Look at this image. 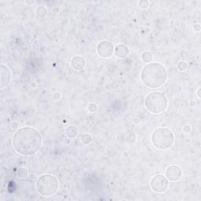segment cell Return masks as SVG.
<instances>
[{
    "mask_svg": "<svg viewBox=\"0 0 201 201\" xmlns=\"http://www.w3.org/2000/svg\"><path fill=\"white\" fill-rule=\"evenodd\" d=\"M152 145L159 150H166L173 146L174 134L168 127H160L155 129L151 134Z\"/></svg>",
    "mask_w": 201,
    "mask_h": 201,
    "instance_id": "obj_3",
    "label": "cell"
},
{
    "mask_svg": "<svg viewBox=\"0 0 201 201\" xmlns=\"http://www.w3.org/2000/svg\"><path fill=\"white\" fill-rule=\"evenodd\" d=\"M60 183L54 175L45 174L39 176L36 181V188L39 193L45 197L54 196L59 190Z\"/></svg>",
    "mask_w": 201,
    "mask_h": 201,
    "instance_id": "obj_4",
    "label": "cell"
},
{
    "mask_svg": "<svg viewBox=\"0 0 201 201\" xmlns=\"http://www.w3.org/2000/svg\"><path fill=\"white\" fill-rule=\"evenodd\" d=\"M80 140H81L82 143L86 145H88L93 141V138L92 136L88 133H84L80 137Z\"/></svg>",
    "mask_w": 201,
    "mask_h": 201,
    "instance_id": "obj_14",
    "label": "cell"
},
{
    "mask_svg": "<svg viewBox=\"0 0 201 201\" xmlns=\"http://www.w3.org/2000/svg\"><path fill=\"white\" fill-rule=\"evenodd\" d=\"M187 68H188V65H187L186 62L184 61H178V64H177V69H178V70L180 71V72H184V71L186 70Z\"/></svg>",
    "mask_w": 201,
    "mask_h": 201,
    "instance_id": "obj_18",
    "label": "cell"
},
{
    "mask_svg": "<svg viewBox=\"0 0 201 201\" xmlns=\"http://www.w3.org/2000/svg\"><path fill=\"white\" fill-rule=\"evenodd\" d=\"M47 15V9L43 6H39L36 9V16L39 18H43Z\"/></svg>",
    "mask_w": 201,
    "mask_h": 201,
    "instance_id": "obj_16",
    "label": "cell"
},
{
    "mask_svg": "<svg viewBox=\"0 0 201 201\" xmlns=\"http://www.w3.org/2000/svg\"><path fill=\"white\" fill-rule=\"evenodd\" d=\"M98 105L97 104H95L94 102H91V103L88 104L87 105V109L91 113H94V112H96L97 110H98Z\"/></svg>",
    "mask_w": 201,
    "mask_h": 201,
    "instance_id": "obj_19",
    "label": "cell"
},
{
    "mask_svg": "<svg viewBox=\"0 0 201 201\" xmlns=\"http://www.w3.org/2000/svg\"><path fill=\"white\" fill-rule=\"evenodd\" d=\"M130 54V49L127 45L124 44H119L115 47L114 54L117 58L123 59L126 58Z\"/></svg>",
    "mask_w": 201,
    "mask_h": 201,
    "instance_id": "obj_11",
    "label": "cell"
},
{
    "mask_svg": "<svg viewBox=\"0 0 201 201\" xmlns=\"http://www.w3.org/2000/svg\"><path fill=\"white\" fill-rule=\"evenodd\" d=\"M12 80V73L7 66L2 64L0 67V88L4 89L10 84Z\"/></svg>",
    "mask_w": 201,
    "mask_h": 201,
    "instance_id": "obj_9",
    "label": "cell"
},
{
    "mask_svg": "<svg viewBox=\"0 0 201 201\" xmlns=\"http://www.w3.org/2000/svg\"><path fill=\"white\" fill-rule=\"evenodd\" d=\"M61 95L60 93L58 92H56L53 94V98L54 100H59L61 98Z\"/></svg>",
    "mask_w": 201,
    "mask_h": 201,
    "instance_id": "obj_22",
    "label": "cell"
},
{
    "mask_svg": "<svg viewBox=\"0 0 201 201\" xmlns=\"http://www.w3.org/2000/svg\"><path fill=\"white\" fill-rule=\"evenodd\" d=\"M13 147L17 153L22 156L35 155L43 145V137L36 129L32 127H23L17 129L12 140Z\"/></svg>",
    "mask_w": 201,
    "mask_h": 201,
    "instance_id": "obj_1",
    "label": "cell"
},
{
    "mask_svg": "<svg viewBox=\"0 0 201 201\" xmlns=\"http://www.w3.org/2000/svg\"><path fill=\"white\" fill-rule=\"evenodd\" d=\"M200 88H198V90L196 91V95H197V98H199V99H200Z\"/></svg>",
    "mask_w": 201,
    "mask_h": 201,
    "instance_id": "obj_25",
    "label": "cell"
},
{
    "mask_svg": "<svg viewBox=\"0 0 201 201\" xmlns=\"http://www.w3.org/2000/svg\"><path fill=\"white\" fill-rule=\"evenodd\" d=\"M141 61L145 63H151L152 62V60H153V54H152V53L150 51H145L141 54Z\"/></svg>",
    "mask_w": 201,
    "mask_h": 201,
    "instance_id": "obj_13",
    "label": "cell"
},
{
    "mask_svg": "<svg viewBox=\"0 0 201 201\" xmlns=\"http://www.w3.org/2000/svg\"><path fill=\"white\" fill-rule=\"evenodd\" d=\"M165 176L170 182H176L181 179L182 170L177 165H170L165 170Z\"/></svg>",
    "mask_w": 201,
    "mask_h": 201,
    "instance_id": "obj_8",
    "label": "cell"
},
{
    "mask_svg": "<svg viewBox=\"0 0 201 201\" xmlns=\"http://www.w3.org/2000/svg\"><path fill=\"white\" fill-rule=\"evenodd\" d=\"M24 3H25L26 5H28V6H31V5H33V4L35 3V1H32V2H28V1H26Z\"/></svg>",
    "mask_w": 201,
    "mask_h": 201,
    "instance_id": "obj_26",
    "label": "cell"
},
{
    "mask_svg": "<svg viewBox=\"0 0 201 201\" xmlns=\"http://www.w3.org/2000/svg\"><path fill=\"white\" fill-rule=\"evenodd\" d=\"M65 142L66 144H67V143H70V141H69V140H68V139H66L65 141Z\"/></svg>",
    "mask_w": 201,
    "mask_h": 201,
    "instance_id": "obj_27",
    "label": "cell"
},
{
    "mask_svg": "<svg viewBox=\"0 0 201 201\" xmlns=\"http://www.w3.org/2000/svg\"><path fill=\"white\" fill-rule=\"evenodd\" d=\"M65 134L69 138H75L79 134V129L76 126L70 125L66 127Z\"/></svg>",
    "mask_w": 201,
    "mask_h": 201,
    "instance_id": "obj_12",
    "label": "cell"
},
{
    "mask_svg": "<svg viewBox=\"0 0 201 201\" xmlns=\"http://www.w3.org/2000/svg\"><path fill=\"white\" fill-rule=\"evenodd\" d=\"M168 79L167 68L158 62L147 64L141 72V80L144 85L151 89H157L166 84Z\"/></svg>",
    "mask_w": 201,
    "mask_h": 201,
    "instance_id": "obj_2",
    "label": "cell"
},
{
    "mask_svg": "<svg viewBox=\"0 0 201 201\" xmlns=\"http://www.w3.org/2000/svg\"><path fill=\"white\" fill-rule=\"evenodd\" d=\"M115 46L109 40H102L97 46V54L102 58H109L114 54Z\"/></svg>",
    "mask_w": 201,
    "mask_h": 201,
    "instance_id": "obj_7",
    "label": "cell"
},
{
    "mask_svg": "<svg viewBox=\"0 0 201 201\" xmlns=\"http://www.w3.org/2000/svg\"><path fill=\"white\" fill-rule=\"evenodd\" d=\"M182 130L185 133H189L191 132V131H192V128H191V127L189 125H185L183 127Z\"/></svg>",
    "mask_w": 201,
    "mask_h": 201,
    "instance_id": "obj_20",
    "label": "cell"
},
{
    "mask_svg": "<svg viewBox=\"0 0 201 201\" xmlns=\"http://www.w3.org/2000/svg\"><path fill=\"white\" fill-rule=\"evenodd\" d=\"M169 182L166 176L163 174H156L153 176L150 181V187L152 191L156 193H163L167 190Z\"/></svg>",
    "mask_w": 201,
    "mask_h": 201,
    "instance_id": "obj_6",
    "label": "cell"
},
{
    "mask_svg": "<svg viewBox=\"0 0 201 201\" xmlns=\"http://www.w3.org/2000/svg\"><path fill=\"white\" fill-rule=\"evenodd\" d=\"M193 30L196 32H200V24H195V25H193Z\"/></svg>",
    "mask_w": 201,
    "mask_h": 201,
    "instance_id": "obj_21",
    "label": "cell"
},
{
    "mask_svg": "<svg viewBox=\"0 0 201 201\" xmlns=\"http://www.w3.org/2000/svg\"><path fill=\"white\" fill-rule=\"evenodd\" d=\"M146 109L152 114H160L168 107V99L163 93L153 91L149 93L145 99Z\"/></svg>",
    "mask_w": 201,
    "mask_h": 201,
    "instance_id": "obj_5",
    "label": "cell"
},
{
    "mask_svg": "<svg viewBox=\"0 0 201 201\" xmlns=\"http://www.w3.org/2000/svg\"><path fill=\"white\" fill-rule=\"evenodd\" d=\"M17 177L20 179H24L28 175V169L25 167H21L17 170Z\"/></svg>",
    "mask_w": 201,
    "mask_h": 201,
    "instance_id": "obj_15",
    "label": "cell"
},
{
    "mask_svg": "<svg viewBox=\"0 0 201 201\" xmlns=\"http://www.w3.org/2000/svg\"><path fill=\"white\" fill-rule=\"evenodd\" d=\"M138 6L141 9H147L150 6V2L148 0H140L138 2Z\"/></svg>",
    "mask_w": 201,
    "mask_h": 201,
    "instance_id": "obj_17",
    "label": "cell"
},
{
    "mask_svg": "<svg viewBox=\"0 0 201 201\" xmlns=\"http://www.w3.org/2000/svg\"><path fill=\"white\" fill-rule=\"evenodd\" d=\"M188 105H190V107H195V105H196V102H194V101H190V102H188Z\"/></svg>",
    "mask_w": 201,
    "mask_h": 201,
    "instance_id": "obj_24",
    "label": "cell"
},
{
    "mask_svg": "<svg viewBox=\"0 0 201 201\" xmlns=\"http://www.w3.org/2000/svg\"><path fill=\"white\" fill-rule=\"evenodd\" d=\"M133 123H134V124H136V125H138V123H140V119L138 117H134V119H133Z\"/></svg>",
    "mask_w": 201,
    "mask_h": 201,
    "instance_id": "obj_23",
    "label": "cell"
},
{
    "mask_svg": "<svg viewBox=\"0 0 201 201\" xmlns=\"http://www.w3.org/2000/svg\"><path fill=\"white\" fill-rule=\"evenodd\" d=\"M70 65L71 67L73 68L75 71H81L86 67L87 61L83 57L76 56L71 59Z\"/></svg>",
    "mask_w": 201,
    "mask_h": 201,
    "instance_id": "obj_10",
    "label": "cell"
}]
</instances>
